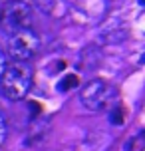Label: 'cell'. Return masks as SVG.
I'll return each instance as SVG.
<instances>
[{
    "mask_svg": "<svg viewBox=\"0 0 145 151\" xmlns=\"http://www.w3.org/2000/svg\"><path fill=\"white\" fill-rule=\"evenodd\" d=\"M40 36L34 28H24L8 36V48L4 50L6 56H10L14 62H28L34 58L40 50Z\"/></svg>",
    "mask_w": 145,
    "mask_h": 151,
    "instance_id": "277c9868",
    "label": "cell"
},
{
    "mask_svg": "<svg viewBox=\"0 0 145 151\" xmlns=\"http://www.w3.org/2000/svg\"><path fill=\"white\" fill-rule=\"evenodd\" d=\"M6 66H8V56H6V52L2 50V46H0V78H2V74H4Z\"/></svg>",
    "mask_w": 145,
    "mask_h": 151,
    "instance_id": "ba28073f",
    "label": "cell"
},
{
    "mask_svg": "<svg viewBox=\"0 0 145 151\" xmlns=\"http://www.w3.org/2000/svg\"><path fill=\"white\" fill-rule=\"evenodd\" d=\"M78 86V76H66L60 83H58V90L60 91H68L72 88H76Z\"/></svg>",
    "mask_w": 145,
    "mask_h": 151,
    "instance_id": "5b68a950",
    "label": "cell"
},
{
    "mask_svg": "<svg viewBox=\"0 0 145 151\" xmlns=\"http://www.w3.org/2000/svg\"><path fill=\"white\" fill-rule=\"evenodd\" d=\"M111 121L115 125H123V113H121V107H113L111 111Z\"/></svg>",
    "mask_w": 145,
    "mask_h": 151,
    "instance_id": "52a82bcc",
    "label": "cell"
},
{
    "mask_svg": "<svg viewBox=\"0 0 145 151\" xmlns=\"http://www.w3.org/2000/svg\"><path fill=\"white\" fill-rule=\"evenodd\" d=\"M6 135H8V121H6L4 111L0 109V145L6 141Z\"/></svg>",
    "mask_w": 145,
    "mask_h": 151,
    "instance_id": "8992f818",
    "label": "cell"
},
{
    "mask_svg": "<svg viewBox=\"0 0 145 151\" xmlns=\"http://www.w3.org/2000/svg\"><path fill=\"white\" fill-rule=\"evenodd\" d=\"M115 98H117V90L106 80H92L80 91V101L90 111H103L111 107Z\"/></svg>",
    "mask_w": 145,
    "mask_h": 151,
    "instance_id": "7a4b0ae2",
    "label": "cell"
},
{
    "mask_svg": "<svg viewBox=\"0 0 145 151\" xmlns=\"http://www.w3.org/2000/svg\"><path fill=\"white\" fill-rule=\"evenodd\" d=\"M34 22V10L22 0H10L0 8V30L8 36L18 30L30 28Z\"/></svg>",
    "mask_w": 145,
    "mask_h": 151,
    "instance_id": "3957f363",
    "label": "cell"
},
{
    "mask_svg": "<svg viewBox=\"0 0 145 151\" xmlns=\"http://www.w3.org/2000/svg\"><path fill=\"white\" fill-rule=\"evenodd\" d=\"M32 80L34 74L28 62H12L0 78V91L10 101H22L32 88Z\"/></svg>",
    "mask_w": 145,
    "mask_h": 151,
    "instance_id": "6da1fadb",
    "label": "cell"
}]
</instances>
